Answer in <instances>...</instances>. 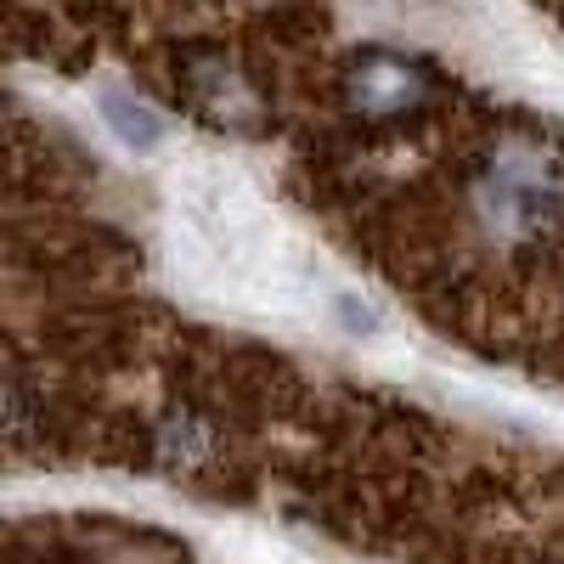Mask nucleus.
<instances>
[{
    "label": "nucleus",
    "instance_id": "1",
    "mask_svg": "<svg viewBox=\"0 0 564 564\" xmlns=\"http://www.w3.org/2000/svg\"><path fill=\"white\" fill-rule=\"evenodd\" d=\"M475 209L486 215L497 238H525V231L553 226L564 215V164L547 148L508 141L475 186Z\"/></svg>",
    "mask_w": 564,
    "mask_h": 564
},
{
    "label": "nucleus",
    "instance_id": "2",
    "mask_svg": "<svg viewBox=\"0 0 564 564\" xmlns=\"http://www.w3.org/2000/svg\"><path fill=\"white\" fill-rule=\"evenodd\" d=\"M350 108L367 113V119H401L406 108L423 102V90H430V79H423L417 63H406L401 52H361L350 63Z\"/></svg>",
    "mask_w": 564,
    "mask_h": 564
},
{
    "label": "nucleus",
    "instance_id": "3",
    "mask_svg": "<svg viewBox=\"0 0 564 564\" xmlns=\"http://www.w3.org/2000/svg\"><path fill=\"white\" fill-rule=\"evenodd\" d=\"M97 108H102L108 130L124 141L130 153H153L159 141H164V113H159V108H148V102L135 97V90H119V85H108L102 97H97Z\"/></svg>",
    "mask_w": 564,
    "mask_h": 564
},
{
    "label": "nucleus",
    "instance_id": "4",
    "mask_svg": "<svg viewBox=\"0 0 564 564\" xmlns=\"http://www.w3.org/2000/svg\"><path fill=\"white\" fill-rule=\"evenodd\" d=\"M193 85H198L193 97L209 108V119H220V124H243V119H254V90L243 85V74L231 68V63H220V57L198 63Z\"/></svg>",
    "mask_w": 564,
    "mask_h": 564
}]
</instances>
